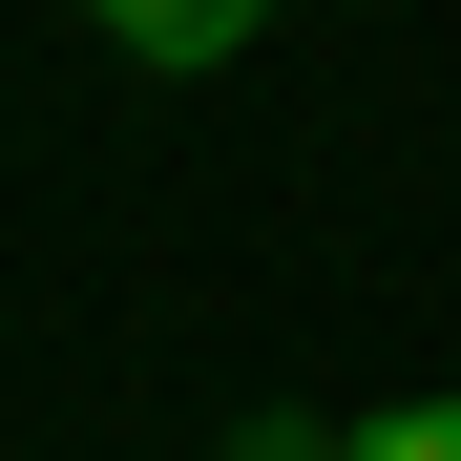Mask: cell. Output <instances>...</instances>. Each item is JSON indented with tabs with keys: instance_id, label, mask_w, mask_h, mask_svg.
Segmentation results:
<instances>
[{
	"instance_id": "7a4b0ae2",
	"label": "cell",
	"mask_w": 461,
	"mask_h": 461,
	"mask_svg": "<svg viewBox=\"0 0 461 461\" xmlns=\"http://www.w3.org/2000/svg\"><path fill=\"white\" fill-rule=\"evenodd\" d=\"M357 461H461V399H399V420H357Z\"/></svg>"
},
{
	"instance_id": "3957f363",
	"label": "cell",
	"mask_w": 461,
	"mask_h": 461,
	"mask_svg": "<svg viewBox=\"0 0 461 461\" xmlns=\"http://www.w3.org/2000/svg\"><path fill=\"white\" fill-rule=\"evenodd\" d=\"M230 461H357L336 420H230Z\"/></svg>"
},
{
	"instance_id": "6da1fadb",
	"label": "cell",
	"mask_w": 461,
	"mask_h": 461,
	"mask_svg": "<svg viewBox=\"0 0 461 461\" xmlns=\"http://www.w3.org/2000/svg\"><path fill=\"white\" fill-rule=\"evenodd\" d=\"M85 22H105L126 63H230V42L273 22V0H85Z\"/></svg>"
}]
</instances>
